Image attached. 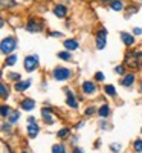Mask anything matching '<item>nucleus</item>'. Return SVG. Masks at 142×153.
<instances>
[{"label": "nucleus", "mask_w": 142, "mask_h": 153, "mask_svg": "<svg viewBox=\"0 0 142 153\" xmlns=\"http://www.w3.org/2000/svg\"><path fill=\"white\" fill-rule=\"evenodd\" d=\"M8 80H11V81H20L21 80V76H20V74H8Z\"/></svg>", "instance_id": "obj_24"}, {"label": "nucleus", "mask_w": 142, "mask_h": 153, "mask_svg": "<svg viewBox=\"0 0 142 153\" xmlns=\"http://www.w3.org/2000/svg\"><path fill=\"white\" fill-rule=\"evenodd\" d=\"M21 153H26V152H21Z\"/></svg>", "instance_id": "obj_41"}, {"label": "nucleus", "mask_w": 142, "mask_h": 153, "mask_svg": "<svg viewBox=\"0 0 142 153\" xmlns=\"http://www.w3.org/2000/svg\"><path fill=\"white\" fill-rule=\"evenodd\" d=\"M139 66H141V69H142V61H141V65H139Z\"/></svg>", "instance_id": "obj_39"}, {"label": "nucleus", "mask_w": 142, "mask_h": 153, "mask_svg": "<svg viewBox=\"0 0 142 153\" xmlns=\"http://www.w3.org/2000/svg\"><path fill=\"white\" fill-rule=\"evenodd\" d=\"M72 153H84V152H83V150H81V149H75V150H73V152H72Z\"/></svg>", "instance_id": "obj_37"}, {"label": "nucleus", "mask_w": 142, "mask_h": 153, "mask_svg": "<svg viewBox=\"0 0 142 153\" xmlns=\"http://www.w3.org/2000/svg\"><path fill=\"white\" fill-rule=\"evenodd\" d=\"M135 80H136V75L128 72V74H125V75L122 76L121 84H122L124 87H132V86H133V83H135Z\"/></svg>", "instance_id": "obj_6"}, {"label": "nucleus", "mask_w": 142, "mask_h": 153, "mask_svg": "<svg viewBox=\"0 0 142 153\" xmlns=\"http://www.w3.org/2000/svg\"><path fill=\"white\" fill-rule=\"evenodd\" d=\"M9 129H11V127H9V126H6V124H3V126H2V130H3V132H6V130L9 132Z\"/></svg>", "instance_id": "obj_34"}, {"label": "nucleus", "mask_w": 142, "mask_h": 153, "mask_svg": "<svg viewBox=\"0 0 142 153\" xmlns=\"http://www.w3.org/2000/svg\"><path fill=\"white\" fill-rule=\"evenodd\" d=\"M32 123H35V118L34 117H29L28 118V124H32Z\"/></svg>", "instance_id": "obj_35"}, {"label": "nucleus", "mask_w": 142, "mask_h": 153, "mask_svg": "<svg viewBox=\"0 0 142 153\" xmlns=\"http://www.w3.org/2000/svg\"><path fill=\"white\" fill-rule=\"evenodd\" d=\"M141 132H142V130H141Z\"/></svg>", "instance_id": "obj_42"}, {"label": "nucleus", "mask_w": 142, "mask_h": 153, "mask_svg": "<svg viewBox=\"0 0 142 153\" xmlns=\"http://www.w3.org/2000/svg\"><path fill=\"white\" fill-rule=\"evenodd\" d=\"M8 94H9V89L6 87L5 83H2V84H0V97L5 100V98H8Z\"/></svg>", "instance_id": "obj_19"}, {"label": "nucleus", "mask_w": 142, "mask_h": 153, "mask_svg": "<svg viewBox=\"0 0 142 153\" xmlns=\"http://www.w3.org/2000/svg\"><path fill=\"white\" fill-rule=\"evenodd\" d=\"M110 149H112V152H119V150H121V146H116V144H110Z\"/></svg>", "instance_id": "obj_31"}, {"label": "nucleus", "mask_w": 142, "mask_h": 153, "mask_svg": "<svg viewBox=\"0 0 142 153\" xmlns=\"http://www.w3.org/2000/svg\"><path fill=\"white\" fill-rule=\"evenodd\" d=\"M124 72H125V68H124V66H116V68H115V74L122 75Z\"/></svg>", "instance_id": "obj_28"}, {"label": "nucleus", "mask_w": 142, "mask_h": 153, "mask_svg": "<svg viewBox=\"0 0 142 153\" xmlns=\"http://www.w3.org/2000/svg\"><path fill=\"white\" fill-rule=\"evenodd\" d=\"M95 80H96V81H104V74H102V72H96Z\"/></svg>", "instance_id": "obj_29"}, {"label": "nucleus", "mask_w": 142, "mask_h": 153, "mask_svg": "<svg viewBox=\"0 0 142 153\" xmlns=\"http://www.w3.org/2000/svg\"><path fill=\"white\" fill-rule=\"evenodd\" d=\"M26 29H28L29 32H32V34L40 32V31H41V25H38V22H37L35 19H29L28 23H26Z\"/></svg>", "instance_id": "obj_5"}, {"label": "nucleus", "mask_w": 142, "mask_h": 153, "mask_svg": "<svg viewBox=\"0 0 142 153\" xmlns=\"http://www.w3.org/2000/svg\"><path fill=\"white\" fill-rule=\"evenodd\" d=\"M54 14L58 17V19H64L67 16V8L64 6V5H57L54 8Z\"/></svg>", "instance_id": "obj_9"}, {"label": "nucleus", "mask_w": 142, "mask_h": 153, "mask_svg": "<svg viewBox=\"0 0 142 153\" xmlns=\"http://www.w3.org/2000/svg\"><path fill=\"white\" fill-rule=\"evenodd\" d=\"M121 40L124 42L125 46H132L135 45V37L132 34H128V32H121Z\"/></svg>", "instance_id": "obj_11"}, {"label": "nucleus", "mask_w": 142, "mask_h": 153, "mask_svg": "<svg viewBox=\"0 0 142 153\" xmlns=\"http://www.w3.org/2000/svg\"><path fill=\"white\" fill-rule=\"evenodd\" d=\"M31 80H24V81H17L16 83V86H14V89L17 92H23V91H26V89L31 86Z\"/></svg>", "instance_id": "obj_12"}, {"label": "nucleus", "mask_w": 142, "mask_h": 153, "mask_svg": "<svg viewBox=\"0 0 142 153\" xmlns=\"http://www.w3.org/2000/svg\"><path fill=\"white\" fill-rule=\"evenodd\" d=\"M41 117H43L46 124H54V117H52V112H50L49 107H43L41 109Z\"/></svg>", "instance_id": "obj_8"}, {"label": "nucleus", "mask_w": 142, "mask_h": 153, "mask_svg": "<svg viewBox=\"0 0 142 153\" xmlns=\"http://www.w3.org/2000/svg\"><path fill=\"white\" fill-rule=\"evenodd\" d=\"M83 92L86 95H93L96 94V84L92 83V81H84L83 83Z\"/></svg>", "instance_id": "obj_7"}, {"label": "nucleus", "mask_w": 142, "mask_h": 153, "mask_svg": "<svg viewBox=\"0 0 142 153\" xmlns=\"http://www.w3.org/2000/svg\"><path fill=\"white\" fill-rule=\"evenodd\" d=\"M124 2L122 0H115V2H112L110 3V9H113V11H116V12H119V11H122L124 9Z\"/></svg>", "instance_id": "obj_15"}, {"label": "nucleus", "mask_w": 142, "mask_h": 153, "mask_svg": "<svg viewBox=\"0 0 142 153\" xmlns=\"http://www.w3.org/2000/svg\"><path fill=\"white\" fill-rule=\"evenodd\" d=\"M17 49V38L16 37H6L2 40V45H0V51L5 55H11L14 51Z\"/></svg>", "instance_id": "obj_1"}, {"label": "nucleus", "mask_w": 142, "mask_h": 153, "mask_svg": "<svg viewBox=\"0 0 142 153\" xmlns=\"http://www.w3.org/2000/svg\"><path fill=\"white\" fill-rule=\"evenodd\" d=\"M135 150H136L138 153H142V141H141V139L135 141Z\"/></svg>", "instance_id": "obj_26"}, {"label": "nucleus", "mask_w": 142, "mask_h": 153, "mask_svg": "<svg viewBox=\"0 0 142 153\" xmlns=\"http://www.w3.org/2000/svg\"><path fill=\"white\" fill-rule=\"evenodd\" d=\"M101 3H112V2H115V0H99Z\"/></svg>", "instance_id": "obj_36"}, {"label": "nucleus", "mask_w": 142, "mask_h": 153, "mask_svg": "<svg viewBox=\"0 0 142 153\" xmlns=\"http://www.w3.org/2000/svg\"><path fill=\"white\" fill-rule=\"evenodd\" d=\"M52 76L57 80V81H66L72 76V72L67 69V68H61V66H57L54 71H52Z\"/></svg>", "instance_id": "obj_2"}, {"label": "nucleus", "mask_w": 142, "mask_h": 153, "mask_svg": "<svg viewBox=\"0 0 142 153\" xmlns=\"http://www.w3.org/2000/svg\"><path fill=\"white\" fill-rule=\"evenodd\" d=\"M28 135L31 138H35L38 135V126H37V123H32V124L28 126Z\"/></svg>", "instance_id": "obj_16"}, {"label": "nucleus", "mask_w": 142, "mask_h": 153, "mask_svg": "<svg viewBox=\"0 0 142 153\" xmlns=\"http://www.w3.org/2000/svg\"><path fill=\"white\" fill-rule=\"evenodd\" d=\"M6 66H14L16 63H17V55H14V54H11V55H8V58H6Z\"/></svg>", "instance_id": "obj_20"}, {"label": "nucleus", "mask_w": 142, "mask_h": 153, "mask_svg": "<svg viewBox=\"0 0 142 153\" xmlns=\"http://www.w3.org/2000/svg\"><path fill=\"white\" fill-rule=\"evenodd\" d=\"M66 95H67V98H66V103H67V106L75 109L76 106H78V103H76V100H75V95H73L70 91H67V92H66Z\"/></svg>", "instance_id": "obj_14"}, {"label": "nucleus", "mask_w": 142, "mask_h": 153, "mask_svg": "<svg viewBox=\"0 0 142 153\" xmlns=\"http://www.w3.org/2000/svg\"><path fill=\"white\" fill-rule=\"evenodd\" d=\"M98 113H99V117H101V118H107V117H109V113H110V107H109L107 104L101 106L99 110H98Z\"/></svg>", "instance_id": "obj_17"}, {"label": "nucleus", "mask_w": 142, "mask_h": 153, "mask_svg": "<svg viewBox=\"0 0 142 153\" xmlns=\"http://www.w3.org/2000/svg\"><path fill=\"white\" fill-rule=\"evenodd\" d=\"M58 58L64 60V61H70L72 55H70V51H63V52H58Z\"/></svg>", "instance_id": "obj_18"}, {"label": "nucleus", "mask_w": 142, "mask_h": 153, "mask_svg": "<svg viewBox=\"0 0 142 153\" xmlns=\"http://www.w3.org/2000/svg\"><path fill=\"white\" fill-rule=\"evenodd\" d=\"M104 92H106L107 95H110V97H115V95H116V89H115L112 84H107V86L104 87Z\"/></svg>", "instance_id": "obj_22"}, {"label": "nucleus", "mask_w": 142, "mask_h": 153, "mask_svg": "<svg viewBox=\"0 0 142 153\" xmlns=\"http://www.w3.org/2000/svg\"><path fill=\"white\" fill-rule=\"evenodd\" d=\"M133 34L135 35H142V28H135L133 29Z\"/></svg>", "instance_id": "obj_32"}, {"label": "nucleus", "mask_w": 142, "mask_h": 153, "mask_svg": "<svg viewBox=\"0 0 142 153\" xmlns=\"http://www.w3.org/2000/svg\"><path fill=\"white\" fill-rule=\"evenodd\" d=\"M50 35H52V37H61L63 34H61V32H55V31H54V32H50Z\"/></svg>", "instance_id": "obj_33"}, {"label": "nucleus", "mask_w": 142, "mask_h": 153, "mask_svg": "<svg viewBox=\"0 0 142 153\" xmlns=\"http://www.w3.org/2000/svg\"><path fill=\"white\" fill-rule=\"evenodd\" d=\"M9 113H11L9 107H8V106H2V118H6V117H9Z\"/></svg>", "instance_id": "obj_25"}, {"label": "nucleus", "mask_w": 142, "mask_h": 153, "mask_svg": "<svg viewBox=\"0 0 142 153\" xmlns=\"http://www.w3.org/2000/svg\"><path fill=\"white\" fill-rule=\"evenodd\" d=\"M18 118H20V112H18V110H14V112H11V113H9V117H8L9 123H16V121H17Z\"/></svg>", "instance_id": "obj_21"}, {"label": "nucleus", "mask_w": 142, "mask_h": 153, "mask_svg": "<svg viewBox=\"0 0 142 153\" xmlns=\"http://www.w3.org/2000/svg\"><path fill=\"white\" fill-rule=\"evenodd\" d=\"M52 153H66L63 144H54L52 146Z\"/></svg>", "instance_id": "obj_23"}, {"label": "nucleus", "mask_w": 142, "mask_h": 153, "mask_svg": "<svg viewBox=\"0 0 142 153\" xmlns=\"http://www.w3.org/2000/svg\"><path fill=\"white\" fill-rule=\"evenodd\" d=\"M64 48H66V51H76L78 49V42L73 40V38H69V40L64 42Z\"/></svg>", "instance_id": "obj_13"}, {"label": "nucleus", "mask_w": 142, "mask_h": 153, "mask_svg": "<svg viewBox=\"0 0 142 153\" xmlns=\"http://www.w3.org/2000/svg\"><path fill=\"white\" fill-rule=\"evenodd\" d=\"M138 2H142V0H138Z\"/></svg>", "instance_id": "obj_40"}, {"label": "nucleus", "mask_w": 142, "mask_h": 153, "mask_svg": "<svg viewBox=\"0 0 142 153\" xmlns=\"http://www.w3.org/2000/svg\"><path fill=\"white\" fill-rule=\"evenodd\" d=\"M95 43H96V49H99V51L106 48V45H107V29L101 28V29L96 32V35H95Z\"/></svg>", "instance_id": "obj_3"}, {"label": "nucleus", "mask_w": 142, "mask_h": 153, "mask_svg": "<svg viewBox=\"0 0 142 153\" xmlns=\"http://www.w3.org/2000/svg\"><path fill=\"white\" fill-rule=\"evenodd\" d=\"M34 106H35V101L32 100V98H24L21 103H20V107L23 109V110H32L34 109Z\"/></svg>", "instance_id": "obj_10"}, {"label": "nucleus", "mask_w": 142, "mask_h": 153, "mask_svg": "<svg viewBox=\"0 0 142 153\" xmlns=\"http://www.w3.org/2000/svg\"><path fill=\"white\" fill-rule=\"evenodd\" d=\"M93 113H95V107L93 106H89L86 109V115H87V117H89V115H93Z\"/></svg>", "instance_id": "obj_30"}, {"label": "nucleus", "mask_w": 142, "mask_h": 153, "mask_svg": "<svg viewBox=\"0 0 142 153\" xmlns=\"http://www.w3.org/2000/svg\"><path fill=\"white\" fill-rule=\"evenodd\" d=\"M69 135V129H61L60 132H58V136L60 138H66Z\"/></svg>", "instance_id": "obj_27"}, {"label": "nucleus", "mask_w": 142, "mask_h": 153, "mask_svg": "<svg viewBox=\"0 0 142 153\" xmlns=\"http://www.w3.org/2000/svg\"><path fill=\"white\" fill-rule=\"evenodd\" d=\"M139 91H141V94H142V83H141V86H139Z\"/></svg>", "instance_id": "obj_38"}, {"label": "nucleus", "mask_w": 142, "mask_h": 153, "mask_svg": "<svg viewBox=\"0 0 142 153\" xmlns=\"http://www.w3.org/2000/svg\"><path fill=\"white\" fill-rule=\"evenodd\" d=\"M23 66L28 72H34L38 68V55H28L26 58H24Z\"/></svg>", "instance_id": "obj_4"}]
</instances>
